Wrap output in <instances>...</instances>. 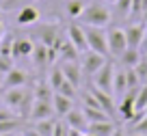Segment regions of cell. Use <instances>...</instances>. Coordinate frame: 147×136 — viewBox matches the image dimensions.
Listing matches in <instances>:
<instances>
[{
    "mask_svg": "<svg viewBox=\"0 0 147 136\" xmlns=\"http://www.w3.org/2000/svg\"><path fill=\"white\" fill-rule=\"evenodd\" d=\"M134 108H136V112H138V110L143 112V110L147 108V84H141L136 97H134Z\"/></svg>",
    "mask_w": 147,
    "mask_h": 136,
    "instance_id": "27",
    "label": "cell"
},
{
    "mask_svg": "<svg viewBox=\"0 0 147 136\" xmlns=\"http://www.w3.org/2000/svg\"><path fill=\"white\" fill-rule=\"evenodd\" d=\"M87 5H89L87 0H65V5H63L65 15H67L69 20H78L80 13L84 11V7H87Z\"/></svg>",
    "mask_w": 147,
    "mask_h": 136,
    "instance_id": "20",
    "label": "cell"
},
{
    "mask_svg": "<svg viewBox=\"0 0 147 136\" xmlns=\"http://www.w3.org/2000/svg\"><path fill=\"white\" fill-rule=\"evenodd\" d=\"M91 78H93V86H97V89H102V91L113 95V78H115V65H113V61H106Z\"/></svg>",
    "mask_w": 147,
    "mask_h": 136,
    "instance_id": "5",
    "label": "cell"
},
{
    "mask_svg": "<svg viewBox=\"0 0 147 136\" xmlns=\"http://www.w3.org/2000/svg\"><path fill=\"white\" fill-rule=\"evenodd\" d=\"M24 95H26V86H15V89H5L2 93V104L9 106V108L18 110V106L22 104Z\"/></svg>",
    "mask_w": 147,
    "mask_h": 136,
    "instance_id": "17",
    "label": "cell"
},
{
    "mask_svg": "<svg viewBox=\"0 0 147 136\" xmlns=\"http://www.w3.org/2000/svg\"><path fill=\"white\" fill-rule=\"evenodd\" d=\"M63 32H65V28H63V24H59V22H43V24H37L35 26L37 41L48 45V48H52Z\"/></svg>",
    "mask_w": 147,
    "mask_h": 136,
    "instance_id": "2",
    "label": "cell"
},
{
    "mask_svg": "<svg viewBox=\"0 0 147 136\" xmlns=\"http://www.w3.org/2000/svg\"><path fill=\"white\" fill-rule=\"evenodd\" d=\"M115 130H117V125H115V121H113V119L89 123V127H87L89 134H95V136H113V132H115Z\"/></svg>",
    "mask_w": 147,
    "mask_h": 136,
    "instance_id": "18",
    "label": "cell"
},
{
    "mask_svg": "<svg viewBox=\"0 0 147 136\" xmlns=\"http://www.w3.org/2000/svg\"><path fill=\"white\" fill-rule=\"evenodd\" d=\"M37 0H0V9L2 11H9V9H15V7H24V5H32Z\"/></svg>",
    "mask_w": 147,
    "mask_h": 136,
    "instance_id": "31",
    "label": "cell"
},
{
    "mask_svg": "<svg viewBox=\"0 0 147 136\" xmlns=\"http://www.w3.org/2000/svg\"><path fill=\"white\" fill-rule=\"evenodd\" d=\"M80 22L84 24V26H108L110 20H113V11L108 9V5H106L104 0H93V2H89L87 7H84V11L80 13Z\"/></svg>",
    "mask_w": 147,
    "mask_h": 136,
    "instance_id": "1",
    "label": "cell"
},
{
    "mask_svg": "<svg viewBox=\"0 0 147 136\" xmlns=\"http://www.w3.org/2000/svg\"><path fill=\"white\" fill-rule=\"evenodd\" d=\"M0 102H2V95H0Z\"/></svg>",
    "mask_w": 147,
    "mask_h": 136,
    "instance_id": "47",
    "label": "cell"
},
{
    "mask_svg": "<svg viewBox=\"0 0 147 136\" xmlns=\"http://www.w3.org/2000/svg\"><path fill=\"white\" fill-rule=\"evenodd\" d=\"M61 71H63L65 80H69L76 89L82 82V67H80L78 61H61Z\"/></svg>",
    "mask_w": 147,
    "mask_h": 136,
    "instance_id": "10",
    "label": "cell"
},
{
    "mask_svg": "<svg viewBox=\"0 0 147 136\" xmlns=\"http://www.w3.org/2000/svg\"><path fill=\"white\" fill-rule=\"evenodd\" d=\"M121 63V67H125V69H130V67H134V65L141 61V52L136 50V48H125V52L117 59Z\"/></svg>",
    "mask_w": 147,
    "mask_h": 136,
    "instance_id": "22",
    "label": "cell"
},
{
    "mask_svg": "<svg viewBox=\"0 0 147 136\" xmlns=\"http://www.w3.org/2000/svg\"><path fill=\"white\" fill-rule=\"evenodd\" d=\"M28 73L24 71V69L20 67H13L11 71L5 73V78H2V89H15V86H26L28 84Z\"/></svg>",
    "mask_w": 147,
    "mask_h": 136,
    "instance_id": "12",
    "label": "cell"
},
{
    "mask_svg": "<svg viewBox=\"0 0 147 136\" xmlns=\"http://www.w3.org/2000/svg\"><path fill=\"white\" fill-rule=\"evenodd\" d=\"M63 80H65V76H63V71H61V67H52L50 69V76H48V84L52 86V91L59 89Z\"/></svg>",
    "mask_w": 147,
    "mask_h": 136,
    "instance_id": "28",
    "label": "cell"
},
{
    "mask_svg": "<svg viewBox=\"0 0 147 136\" xmlns=\"http://www.w3.org/2000/svg\"><path fill=\"white\" fill-rule=\"evenodd\" d=\"M104 2H108V5H113V2H115V0H104Z\"/></svg>",
    "mask_w": 147,
    "mask_h": 136,
    "instance_id": "43",
    "label": "cell"
},
{
    "mask_svg": "<svg viewBox=\"0 0 147 136\" xmlns=\"http://www.w3.org/2000/svg\"><path fill=\"white\" fill-rule=\"evenodd\" d=\"M5 37V22H2V18H0V39Z\"/></svg>",
    "mask_w": 147,
    "mask_h": 136,
    "instance_id": "39",
    "label": "cell"
},
{
    "mask_svg": "<svg viewBox=\"0 0 147 136\" xmlns=\"http://www.w3.org/2000/svg\"><path fill=\"white\" fill-rule=\"evenodd\" d=\"M125 80H128V89H138V86H141V80H138L136 71H134L132 67L125 69Z\"/></svg>",
    "mask_w": 147,
    "mask_h": 136,
    "instance_id": "33",
    "label": "cell"
},
{
    "mask_svg": "<svg viewBox=\"0 0 147 136\" xmlns=\"http://www.w3.org/2000/svg\"><path fill=\"white\" fill-rule=\"evenodd\" d=\"M132 69H134V71H136L138 80H141V84H143V82H145V78H147V61H145V59H143V56H141V61H138V63L134 65Z\"/></svg>",
    "mask_w": 147,
    "mask_h": 136,
    "instance_id": "32",
    "label": "cell"
},
{
    "mask_svg": "<svg viewBox=\"0 0 147 136\" xmlns=\"http://www.w3.org/2000/svg\"><path fill=\"white\" fill-rule=\"evenodd\" d=\"M54 127H56L54 119H41V121H35L32 130H35L37 134H41V136H52L54 134Z\"/></svg>",
    "mask_w": 147,
    "mask_h": 136,
    "instance_id": "25",
    "label": "cell"
},
{
    "mask_svg": "<svg viewBox=\"0 0 147 136\" xmlns=\"http://www.w3.org/2000/svg\"><path fill=\"white\" fill-rule=\"evenodd\" d=\"M106 39H108V56L119 59L128 48V39H125V30L119 26H113L106 30Z\"/></svg>",
    "mask_w": 147,
    "mask_h": 136,
    "instance_id": "4",
    "label": "cell"
},
{
    "mask_svg": "<svg viewBox=\"0 0 147 136\" xmlns=\"http://www.w3.org/2000/svg\"><path fill=\"white\" fill-rule=\"evenodd\" d=\"M65 35H67V39L74 43V48L82 54V52L89 50V43H87V35H84V26L82 24H67V28H65Z\"/></svg>",
    "mask_w": 147,
    "mask_h": 136,
    "instance_id": "8",
    "label": "cell"
},
{
    "mask_svg": "<svg viewBox=\"0 0 147 136\" xmlns=\"http://www.w3.org/2000/svg\"><path fill=\"white\" fill-rule=\"evenodd\" d=\"M2 78H5V73H2V71H0V86H2Z\"/></svg>",
    "mask_w": 147,
    "mask_h": 136,
    "instance_id": "42",
    "label": "cell"
},
{
    "mask_svg": "<svg viewBox=\"0 0 147 136\" xmlns=\"http://www.w3.org/2000/svg\"><path fill=\"white\" fill-rule=\"evenodd\" d=\"M84 134H87V136H95V134H89V132H84Z\"/></svg>",
    "mask_w": 147,
    "mask_h": 136,
    "instance_id": "45",
    "label": "cell"
},
{
    "mask_svg": "<svg viewBox=\"0 0 147 136\" xmlns=\"http://www.w3.org/2000/svg\"><path fill=\"white\" fill-rule=\"evenodd\" d=\"M11 69H13V59H11V56H0V71L7 73V71H11Z\"/></svg>",
    "mask_w": 147,
    "mask_h": 136,
    "instance_id": "37",
    "label": "cell"
},
{
    "mask_svg": "<svg viewBox=\"0 0 147 136\" xmlns=\"http://www.w3.org/2000/svg\"><path fill=\"white\" fill-rule=\"evenodd\" d=\"M7 119H20L18 112H15L13 108H9V106H0V121H7ZM24 121V119H22Z\"/></svg>",
    "mask_w": 147,
    "mask_h": 136,
    "instance_id": "34",
    "label": "cell"
},
{
    "mask_svg": "<svg viewBox=\"0 0 147 136\" xmlns=\"http://www.w3.org/2000/svg\"><path fill=\"white\" fill-rule=\"evenodd\" d=\"M143 59H145V61H147V52H145V54H143Z\"/></svg>",
    "mask_w": 147,
    "mask_h": 136,
    "instance_id": "46",
    "label": "cell"
},
{
    "mask_svg": "<svg viewBox=\"0 0 147 136\" xmlns=\"http://www.w3.org/2000/svg\"><path fill=\"white\" fill-rule=\"evenodd\" d=\"M22 134H24V136H41V134H37L32 127H30V130H26V132H22Z\"/></svg>",
    "mask_w": 147,
    "mask_h": 136,
    "instance_id": "38",
    "label": "cell"
},
{
    "mask_svg": "<svg viewBox=\"0 0 147 136\" xmlns=\"http://www.w3.org/2000/svg\"><path fill=\"white\" fill-rule=\"evenodd\" d=\"M84 35H87L89 50L108 56V39H106V30L104 28H100V26H84Z\"/></svg>",
    "mask_w": 147,
    "mask_h": 136,
    "instance_id": "3",
    "label": "cell"
},
{
    "mask_svg": "<svg viewBox=\"0 0 147 136\" xmlns=\"http://www.w3.org/2000/svg\"><path fill=\"white\" fill-rule=\"evenodd\" d=\"M20 125H22V119H7V121H0V134L18 132Z\"/></svg>",
    "mask_w": 147,
    "mask_h": 136,
    "instance_id": "30",
    "label": "cell"
},
{
    "mask_svg": "<svg viewBox=\"0 0 147 136\" xmlns=\"http://www.w3.org/2000/svg\"><path fill=\"white\" fill-rule=\"evenodd\" d=\"M65 123H67L71 130H78V132H87V127H89V121H87V117H84V112H82V108H71L67 114H65Z\"/></svg>",
    "mask_w": 147,
    "mask_h": 136,
    "instance_id": "15",
    "label": "cell"
},
{
    "mask_svg": "<svg viewBox=\"0 0 147 136\" xmlns=\"http://www.w3.org/2000/svg\"><path fill=\"white\" fill-rule=\"evenodd\" d=\"M54 93H61V95L71 97V100H76V97H78V91H76V86H74L69 80H63V82H61V86L54 91Z\"/></svg>",
    "mask_w": 147,
    "mask_h": 136,
    "instance_id": "29",
    "label": "cell"
},
{
    "mask_svg": "<svg viewBox=\"0 0 147 136\" xmlns=\"http://www.w3.org/2000/svg\"><path fill=\"white\" fill-rule=\"evenodd\" d=\"M37 20H39V9L35 5H24L15 13V24L18 26H32V24H37Z\"/></svg>",
    "mask_w": 147,
    "mask_h": 136,
    "instance_id": "13",
    "label": "cell"
},
{
    "mask_svg": "<svg viewBox=\"0 0 147 136\" xmlns=\"http://www.w3.org/2000/svg\"><path fill=\"white\" fill-rule=\"evenodd\" d=\"M123 30H125V39H128V48H136L138 50V45H141L143 37L147 32V24L145 22H132Z\"/></svg>",
    "mask_w": 147,
    "mask_h": 136,
    "instance_id": "9",
    "label": "cell"
},
{
    "mask_svg": "<svg viewBox=\"0 0 147 136\" xmlns=\"http://www.w3.org/2000/svg\"><path fill=\"white\" fill-rule=\"evenodd\" d=\"M52 136H69V125L65 121H56V127H54Z\"/></svg>",
    "mask_w": 147,
    "mask_h": 136,
    "instance_id": "36",
    "label": "cell"
},
{
    "mask_svg": "<svg viewBox=\"0 0 147 136\" xmlns=\"http://www.w3.org/2000/svg\"><path fill=\"white\" fill-rule=\"evenodd\" d=\"M130 9H132V0H115L113 2V15H117L119 20L130 18Z\"/></svg>",
    "mask_w": 147,
    "mask_h": 136,
    "instance_id": "26",
    "label": "cell"
},
{
    "mask_svg": "<svg viewBox=\"0 0 147 136\" xmlns=\"http://www.w3.org/2000/svg\"><path fill=\"white\" fill-rule=\"evenodd\" d=\"M113 136H125V134H123L121 130H115V132H113Z\"/></svg>",
    "mask_w": 147,
    "mask_h": 136,
    "instance_id": "40",
    "label": "cell"
},
{
    "mask_svg": "<svg viewBox=\"0 0 147 136\" xmlns=\"http://www.w3.org/2000/svg\"><path fill=\"white\" fill-rule=\"evenodd\" d=\"M130 130L136 132V134H147V114H143V119H141L138 123H134Z\"/></svg>",
    "mask_w": 147,
    "mask_h": 136,
    "instance_id": "35",
    "label": "cell"
},
{
    "mask_svg": "<svg viewBox=\"0 0 147 136\" xmlns=\"http://www.w3.org/2000/svg\"><path fill=\"white\" fill-rule=\"evenodd\" d=\"M125 91H128V80H125V67H119L115 69V78H113V93L117 95H123Z\"/></svg>",
    "mask_w": 147,
    "mask_h": 136,
    "instance_id": "21",
    "label": "cell"
},
{
    "mask_svg": "<svg viewBox=\"0 0 147 136\" xmlns=\"http://www.w3.org/2000/svg\"><path fill=\"white\" fill-rule=\"evenodd\" d=\"M106 61H108V56L100 54V52H93V50H87V52H82V54H80L78 63H80V67H82V73L93 76V73H95L97 69L106 63Z\"/></svg>",
    "mask_w": 147,
    "mask_h": 136,
    "instance_id": "7",
    "label": "cell"
},
{
    "mask_svg": "<svg viewBox=\"0 0 147 136\" xmlns=\"http://www.w3.org/2000/svg\"><path fill=\"white\" fill-rule=\"evenodd\" d=\"M82 112L87 117L89 123H95V121H106V119H113L108 112H104L102 108H93V106H84L82 104Z\"/></svg>",
    "mask_w": 147,
    "mask_h": 136,
    "instance_id": "24",
    "label": "cell"
},
{
    "mask_svg": "<svg viewBox=\"0 0 147 136\" xmlns=\"http://www.w3.org/2000/svg\"><path fill=\"white\" fill-rule=\"evenodd\" d=\"M32 95H35V100H48V102H52L54 91H52V86L48 84V80H39L35 86H32Z\"/></svg>",
    "mask_w": 147,
    "mask_h": 136,
    "instance_id": "23",
    "label": "cell"
},
{
    "mask_svg": "<svg viewBox=\"0 0 147 136\" xmlns=\"http://www.w3.org/2000/svg\"><path fill=\"white\" fill-rule=\"evenodd\" d=\"M52 108H54L56 117H65V114L74 108V100L61 95V93H54V95H52Z\"/></svg>",
    "mask_w": 147,
    "mask_h": 136,
    "instance_id": "19",
    "label": "cell"
},
{
    "mask_svg": "<svg viewBox=\"0 0 147 136\" xmlns=\"http://www.w3.org/2000/svg\"><path fill=\"white\" fill-rule=\"evenodd\" d=\"M13 136H24V134H20V132H15V134H13Z\"/></svg>",
    "mask_w": 147,
    "mask_h": 136,
    "instance_id": "44",
    "label": "cell"
},
{
    "mask_svg": "<svg viewBox=\"0 0 147 136\" xmlns=\"http://www.w3.org/2000/svg\"><path fill=\"white\" fill-rule=\"evenodd\" d=\"M56 54H59V52H56L54 48H48V45H43V43H35V50H32L30 59H32V65H35L37 69H48L56 61Z\"/></svg>",
    "mask_w": 147,
    "mask_h": 136,
    "instance_id": "6",
    "label": "cell"
},
{
    "mask_svg": "<svg viewBox=\"0 0 147 136\" xmlns=\"http://www.w3.org/2000/svg\"><path fill=\"white\" fill-rule=\"evenodd\" d=\"M89 93H91L93 97L97 100V104H100V108L104 110V112H108L110 117H115L117 114V108H115V102H113V95L110 93H106V91H102V89H97V86H89Z\"/></svg>",
    "mask_w": 147,
    "mask_h": 136,
    "instance_id": "11",
    "label": "cell"
},
{
    "mask_svg": "<svg viewBox=\"0 0 147 136\" xmlns=\"http://www.w3.org/2000/svg\"><path fill=\"white\" fill-rule=\"evenodd\" d=\"M54 117V108L52 102L48 100H35L32 102V110H30V121H41V119H52Z\"/></svg>",
    "mask_w": 147,
    "mask_h": 136,
    "instance_id": "14",
    "label": "cell"
},
{
    "mask_svg": "<svg viewBox=\"0 0 147 136\" xmlns=\"http://www.w3.org/2000/svg\"><path fill=\"white\" fill-rule=\"evenodd\" d=\"M130 136H147V134H136V132H130Z\"/></svg>",
    "mask_w": 147,
    "mask_h": 136,
    "instance_id": "41",
    "label": "cell"
},
{
    "mask_svg": "<svg viewBox=\"0 0 147 136\" xmlns=\"http://www.w3.org/2000/svg\"><path fill=\"white\" fill-rule=\"evenodd\" d=\"M32 50H35V41H32V39H28V37H18V39H13V48H11L13 59L30 56Z\"/></svg>",
    "mask_w": 147,
    "mask_h": 136,
    "instance_id": "16",
    "label": "cell"
}]
</instances>
